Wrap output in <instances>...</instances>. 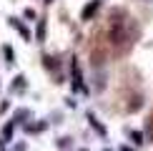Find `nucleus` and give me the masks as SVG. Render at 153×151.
Wrapping results in <instances>:
<instances>
[{
    "instance_id": "nucleus-2",
    "label": "nucleus",
    "mask_w": 153,
    "mask_h": 151,
    "mask_svg": "<svg viewBox=\"0 0 153 151\" xmlns=\"http://www.w3.org/2000/svg\"><path fill=\"white\" fill-rule=\"evenodd\" d=\"M3 53H5V58H8V61H13V50H10L8 46H5V48H3Z\"/></svg>"
},
{
    "instance_id": "nucleus-1",
    "label": "nucleus",
    "mask_w": 153,
    "mask_h": 151,
    "mask_svg": "<svg viewBox=\"0 0 153 151\" xmlns=\"http://www.w3.org/2000/svg\"><path fill=\"white\" fill-rule=\"evenodd\" d=\"M98 8H100V0H91V3H88L85 8H83L80 18H83V20H91V18L95 15V13H98Z\"/></svg>"
}]
</instances>
